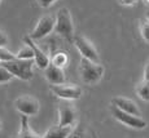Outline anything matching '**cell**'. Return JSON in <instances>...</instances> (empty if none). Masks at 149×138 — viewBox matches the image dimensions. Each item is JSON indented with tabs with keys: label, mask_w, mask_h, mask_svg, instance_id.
Masks as SVG:
<instances>
[{
	"label": "cell",
	"mask_w": 149,
	"mask_h": 138,
	"mask_svg": "<svg viewBox=\"0 0 149 138\" xmlns=\"http://www.w3.org/2000/svg\"><path fill=\"white\" fill-rule=\"evenodd\" d=\"M144 79L149 81V61L147 65H145V68H144Z\"/></svg>",
	"instance_id": "obj_25"
},
{
	"label": "cell",
	"mask_w": 149,
	"mask_h": 138,
	"mask_svg": "<svg viewBox=\"0 0 149 138\" xmlns=\"http://www.w3.org/2000/svg\"><path fill=\"white\" fill-rule=\"evenodd\" d=\"M111 114L113 116L118 120L122 124L130 126V128H135V129H144L147 126V121L143 120L140 116H136V115H132L130 112H126V111H122L121 108H118L117 106H111Z\"/></svg>",
	"instance_id": "obj_5"
},
{
	"label": "cell",
	"mask_w": 149,
	"mask_h": 138,
	"mask_svg": "<svg viewBox=\"0 0 149 138\" xmlns=\"http://www.w3.org/2000/svg\"><path fill=\"white\" fill-rule=\"evenodd\" d=\"M44 76L48 81L52 85H57V84H64L66 81V77H65V72L62 70V67L49 63L47 68H44Z\"/></svg>",
	"instance_id": "obj_11"
},
{
	"label": "cell",
	"mask_w": 149,
	"mask_h": 138,
	"mask_svg": "<svg viewBox=\"0 0 149 138\" xmlns=\"http://www.w3.org/2000/svg\"><path fill=\"white\" fill-rule=\"evenodd\" d=\"M140 32H141L143 39L149 43V18H145L140 23Z\"/></svg>",
	"instance_id": "obj_19"
},
{
	"label": "cell",
	"mask_w": 149,
	"mask_h": 138,
	"mask_svg": "<svg viewBox=\"0 0 149 138\" xmlns=\"http://www.w3.org/2000/svg\"><path fill=\"white\" fill-rule=\"evenodd\" d=\"M66 138H84V130H83V126L81 124L74 126L73 130H71V133L69 134Z\"/></svg>",
	"instance_id": "obj_20"
},
{
	"label": "cell",
	"mask_w": 149,
	"mask_h": 138,
	"mask_svg": "<svg viewBox=\"0 0 149 138\" xmlns=\"http://www.w3.org/2000/svg\"><path fill=\"white\" fill-rule=\"evenodd\" d=\"M8 36L3 30H0V48H5L8 45Z\"/></svg>",
	"instance_id": "obj_22"
},
{
	"label": "cell",
	"mask_w": 149,
	"mask_h": 138,
	"mask_svg": "<svg viewBox=\"0 0 149 138\" xmlns=\"http://www.w3.org/2000/svg\"><path fill=\"white\" fill-rule=\"evenodd\" d=\"M13 77H14L13 74L8 68H5L3 65H0V84H5V83L10 81Z\"/></svg>",
	"instance_id": "obj_18"
},
{
	"label": "cell",
	"mask_w": 149,
	"mask_h": 138,
	"mask_svg": "<svg viewBox=\"0 0 149 138\" xmlns=\"http://www.w3.org/2000/svg\"><path fill=\"white\" fill-rule=\"evenodd\" d=\"M79 74L86 84H96L104 75V66L100 65V62L91 61L82 57L79 62Z\"/></svg>",
	"instance_id": "obj_1"
},
{
	"label": "cell",
	"mask_w": 149,
	"mask_h": 138,
	"mask_svg": "<svg viewBox=\"0 0 149 138\" xmlns=\"http://www.w3.org/2000/svg\"><path fill=\"white\" fill-rule=\"evenodd\" d=\"M17 138H42L30 128V125H29V116H26V115L21 116V128H19V132L17 134Z\"/></svg>",
	"instance_id": "obj_14"
},
{
	"label": "cell",
	"mask_w": 149,
	"mask_h": 138,
	"mask_svg": "<svg viewBox=\"0 0 149 138\" xmlns=\"http://www.w3.org/2000/svg\"><path fill=\"white\" fill-rule=\"evenodd\" d=\"M34 59H19V58H14L10 61H4L0 62V65H3L5 68L10 71L13 74L14 77H18V79L27 81L31 80L34 76L33 72V65H34Z\"/></svg>",
	"instance_id": "obj_2"
},
{
	"label": "cell",
	"mask_w": 149,
	"mask_h": 138,
	"mask_svg": "<svg viewBox=\"0 0 149 138\" xmlns=\"http://www.w3.org/2000/svg\"><path fill=\"white\" fill-rule=\"evenodd\" d=\"M68 62H69L68 54L65 53V52H61V50L56 52V53L52 56V58H51V63H53V65L58 66V67H62V68L68 65Z\"/></svg>",
	"instance_id": "obj_15"
},
{
	"label": "cell",
	"mask_w": 149,
	"mask_h": 138,
	"mask_svg": "<svg viewBox=\"0 0 149 138\" xmlns=\"http://www.w3.org/2000/svg\"><path fill=\"white\" fill-rule=\"evenodd\" d=\"M24 41L25 44L30 45L31 48H33L34 50V54H35V58H34V61H35V65L38 66L39 68H42V70H44V68L48 67V65L51 63V58L47 56V54L43 52L40 48L38 47V45L34 43V40L30 38V36H25L24 38Z\"/></svg>",
	"instance_id": "obj_10"
},
{
	"label": "cell",
	"mask_w": 149,
	"mask_h": 138,
	"mask_svg": "<svg viewBox=\"0 0 149 138\" xmlns=\"http://www.w3.org/2000/svg\"><path fill=\"white\" fill-rule=\"evenodd\" d=\"M119 3H121L122 5H127V7H130V5L135 4L136 0H119Z\"/></svg>",
	"instance_id": "obj_24"
},
{
	"label": "cell",
	"mask_w": 149,
	"mask_h": 138,
	"mask_svg": "<svg viewBox=\"0 0 149 138\" xmlns=\"http://www.w3.org/2000/svg\"><path fill=\"white\" fill-rule=\"evenodd\" d=\"M16 58V54H13L12 52H9L5 48H0V62L4 61H10V59Z\"/></svg>",
	"instance_id": "obj_21"
},
{
	"label": "cell",
	"mask_w": 149,
	"mask_h": 138,
	"mask_svg": "<svg viewBox=\"0 0 149 138\" xmlns=\"http://www.w3.org/2000/svg\"><path fill=\"white\" fill-rule=\"evenodd\" d=\"M0 3H1V0H0Z\"/></svg>",
	"instance_id": "obj_28"
},
{
	"label": "cell",
	"mask_w": 149,
	"mask_h": 138,
	"mask_svg": "<svg viewBox=\"0 0 149 138\" xmlns=\"http://www.w3.org/2000/svg\"><path fill=\"white\" fill-rule=\"evenodd\" d=\"M74 45H75L79 53L82 54V57L91 59V61L100 62V56L96 47L86 36H75L74 38Z\"/></svg>",
	"instance_id": "obj_7"
},
{
	"label": "cell",
	"mask_w": 149,
	"mask_h": 138,
	"mask_svg": "<svg viewBox=\"0 0 149 138\" xmlns=\"http://www.w3.org/2000/svg\"><path fill=\"white\" fill-rule=\"evenodd\" d=\"M75 119V107L70 103V101L64 99V102H61L58 106V124L62 126H73Z\"/></svg>",
	"instance_id": "obj_9"
},
{
	"label": "cell",
	"mask_w": 149,
	"mask_h": 138,
	"mask_svg": "<svg viewBox=\"0 0 149 138\" xmlns=\"http://www.w3.org/2000/svg\"><path fill=\"white\" fill-rule=\"evenodd\" d=\"M114 106H117L118 108H121L122 111H126V112H130L132 115H136V116H140V110L139 106L135 101L126 98V97H116L111 101Z\"/></svg>",
	"instance_id": "obj_12"
},
{
	"label": "cell",
	"mask_w": 149,
	"mask_h": 138,
	"mask_svg": "<svg viewBox=\"0 0 149 138\" xmlns=\"http://www.w3.org/2000/svg\"><path fill=\"white\" fill-rule=\"evenodd\" d=\"M136 93H137V96H139L143 101H147V102H149V81H148V80L144 79L143 81H140L139 84H137Z\"/></svg>",
	"instance_id": "obj_16"
},
{
	"label": "cell",
	"mask_w": 149,
	"mask_h": 138,
	"mask_svg": "<svg viewBox=\"0 0 149 138\" xmlns=\"http://www.w3.org/2000/svg\"><path fill=\"white\" fill-rule=\"evenodd\" d=\"M14 107L21 115L35 116L40 110V103L33 96H21L14 101Z\"/></svg>",
	"instance_id": "obj_4"
},
{
	"label": "cell",
	"mask_w": 149,
	"mask_h": 138,
	"mask_svg": "<svg viewBox=\"0 0 149 138\" xmlns=\"http://www.w3.org/2000/svg\"><path fill=\"white\" fill-rule=\"evenodd\" d=\"M56 34L61 35L66 40H74V23L71 18V13L68 8H61L56 13V26H54Z\"/></svg>",
	"instance_id": "obj_3"
},
{
	"label": "cell",
	"mask_w": 149,
	"mask_h": 138,
	"mask_svg": "<svg viewBox=\"0 0 149 138\" xmlns=\"http://www.w3.org/2000/svg\"><path fill=\"white\" fill-rule=\"evenodd\" d=\"M0 130H1V121H0Z\"/></svg>",
	"instance_id": "obj_26"
},
{
	"label": "cell",
	"mask_w": 149,
	"mask_h": 138,
	"mask_svg": "<svg viewBox=\"0 0 149 138\" xmlns=\"http://www.w3.org/2000/svg\"><path fill=\"white\" fill-rule=\"evenodd\" d=\"M74 126H62V125H54L49 130H47L44 133V136L42 138H66L69 134L71 133Z\"/></svg>",
	"instance_id": "obj_13"
},
{
	"label": "cell",
	"mask_w": 149,
	"mask_h": 138,
	"mask_svg": "<svg viewBox=\"0 0 149 138\" xmlns=\"http://www.w3.org/2000/svg\"><path fill=\"white\" fill-rule=\"evenodd\" d=\"M54 26H56V18H54V17L43 16L42 18H39V21L36 22L35 27L33 28V31H31V34L29 36L33 40H40L52 32L54 30Z\"/></svg>",
	"instance_id": "obj_6"
},
{
	"label": "cell",
	"mask_w": 149,
	"mask_h": 138,
	"mask_svg": "<svg viewBox=\"0 0 149 138\" xmlns=\"http://www.w3.org/2000/svg\"><path fill=\"white\" fill-rule=\"evenodd\" d=\"M147 1H148V3H149V0H147Z\"/></svg>",
	"instance_id": "obj_27"
},
{
	"label": "cell",
	"mask_w": 149,
	"mask_h": 138,
	"mask_svg": "<svg viewBox=\"0 0 149 138\" xmlns=\"http://www.w3.org/2000/svg\"><path fill=\"white\" fill-rule=\"evenodd\" d=\"M54 1H57V0H36L38 5L42 7V8H49Z\"/></svg>",
	"instance_id": "obj_23"
},
{
	"label": "cell",
	"mask_w": 149,
	"mask_h": 138,
	"mask_svg": "<svg viewBox=\"0 0 149 138\" xmlns=\"http://www.w3.org/2000/svg\"><path fill=\"white\" fill-rule=\"evenodd\" d=\"M51 90L61 99H68V101H74L81 98L82 96V89L75 84H57V85H51Z\"/></svg>",
	"instance_id": "obj_8"
},
{
	"label": "cell",
	"mask_w": 149,
	"mask_h": 138,
	"mask_svg": "<svg viewBox=\"0 0 149 138\" xmlns=\"http://www.w3.org/2000/svg\"><path fill=\"white\" fill-rule=\"evenodd\" d=\"M16 57L17 58H19V59H34L35 58V54H34V50H33V48H31L30 45L25 44L21 49L17 52Z\"/></svg>",
	"instance_id": "obj_17"
}]
</instances>
